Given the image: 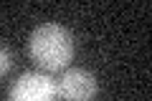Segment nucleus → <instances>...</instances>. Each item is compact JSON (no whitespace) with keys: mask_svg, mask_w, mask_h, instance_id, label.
Masks as SVG:
<instances>
[{"mask_svg":"<svg viewBox=\"0 0 152 101\" xmlns=\"http://www.w3.org/2000/svg\"><path fill=\"white\" fill-rule=\"evenodd\" d=\"M28 53L41 68L61 71L74 58V36L61 23H41L28 38Z\"/></svg>","mask_w":152,"mask_h":101,"instance_id":"1","label":"nucleus"},{"mask_svg":"<svg viewBox=\"0 0 152 101\" xmlns=\"http://www.w3.org/2000/svg\"><path fill=\"white\" fill-rule=\"evenodd\" d=\"M56 99H58L56 81L41 71L23 73L8 91V101H56Z\"/></svg>","mask_w":152,"mask_h":101,"instance_id":"2","label":"nucleus"},{"mask_svg":"<svg viewBox=\"0 0 152 101\" xmlns=\"http://www.w3.org/2000/svg\"><path fill=\"white\" fill-rule=\"evenodd\" d=\"M56 91L61 101H94L99 84L96 76L86 68H66L56 81Z\"/></svg>","mask_w":152,"mask_h":101,"instance_id":"3","label":"nucleus"},{"mask_svg":"<svg viewBox=\"0 0 152 101\" xmlns=\"http://www.w3.org/2000/svg\"><path fill=\"white\" fill-rule=\"evenodd\" d=\"M13 66V53H10V48L5 46V43H0V76H5L8 71H10Z\"/></svg>","mask_w":152,"mask_h":101,"instance_id":"4","label":"nucleus"}]
</instances>
